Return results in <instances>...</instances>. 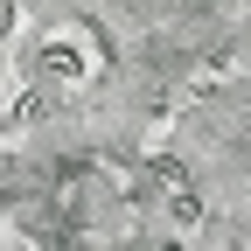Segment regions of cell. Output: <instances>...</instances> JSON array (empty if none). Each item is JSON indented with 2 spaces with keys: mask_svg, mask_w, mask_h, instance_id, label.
I'll list each match as a JSON object with an SVG mask.
<instances>
[{
  "mask_svg": "<svg viewBox=\"0 0 251 251\" xmlns=\"http://www.w3.org/2000/svg\"><path fill=\"white\" fill-rule=\"evenodd\" d=\"M42 63H49V77H56L63 91H70V98H77V91H84L91 77L105 70V56H98V35H91V28H56V35L42 42Z\"/></svg>",
  "mask_w": 251,
  "mask_h": 251,
  "instance_id": "cell-1",
  "label": "cell"
}]
</instances>
